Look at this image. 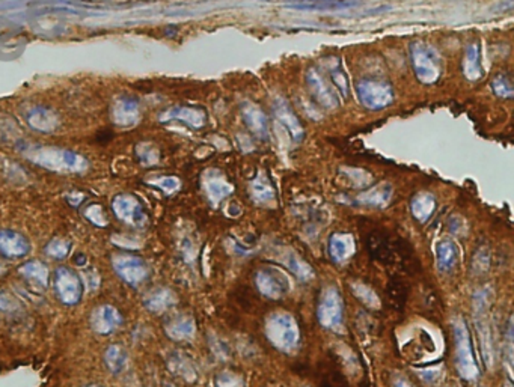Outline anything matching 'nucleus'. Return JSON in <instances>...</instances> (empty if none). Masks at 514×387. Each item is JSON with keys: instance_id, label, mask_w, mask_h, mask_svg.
<instances>
[{"instance_id": "20e7f679", "label": "nucleus", "mask_w": 514, "mask_h": 387, "mask_svg": "<svg viewBox=\"0 0 514 387\" xmlns=\"http://www.w3.org/2000/svg\"><path fill=\"white\" fill-rule=\"evenodd\" d=\"M269 336L284 350H290L299 341V329L291 316L275 315L269 324Z\"/></svg>"}, {"instance_id": "2eb2a0df", "label": "nucleus", "mask_w": 514, "mask_h": 387, "mask_svg": "<svg viewBox=\"0 0 514 387\" xmlns=\"http://www.w3.org/2000/svg\"><path fill=\"white\" fill-rule=\"evenodd\" d=\"M457 262V247L451 241H442L438 246V267L440 272H450Z\"/></svg>"}, {"instance_id": "9b49d317", "label": "nucleus", "mask_w": 514, "mask_h": 387, "mask_svg": "<svg viewBox=\"0 0 514 387\" xmlns=\"http://www.w3.org/2000/svg\"><path fill=\"white\" fill-rule=\"evenodd\" d=\"M166 335L174 341H186L190 339L195 335V323L190 316H176L165 325Z\"/></svg>"}, {"instance_id": "0eeeda50", "label": "nucleus", "mask_w": 514, "mask_h": 387, "mask_svg": "<svg viewBox=\"0 0 514 387\" xmlns=\"http://www.w3.org/2000/svg\"><path fill=\"white\" fill-rule=\"evenodd\" d=\"M320 323L329 329H333L341 324L342 321V303L341 297L335 290H328L323 295V300L320 303L319 309Z\"/></svg>"}, {"instance_id": "bb28decb", "label": "nucleus", "mask_w": 514, "mask_h": 387, "mask_svg": "<svg viewBox=\"0 0 514 387\" xmlns=\"http://www.w3.org/2000/svg\"><path fill=\"white\" fill-rule=\"evenodd\" d=\"M163 387H175L172 383H163Z\"/></svg>"}, {"instance_id": "a878e982", "label": "nucleus", "mask_w": 514, "mask_h": 387, "mask_svg": "<svg viewBox=\"0 0 514 387\" xmlns=\"http://www.w3.org/2000/svg\"><path fill=\"white\" fill-rule=\"evenodd\" d=\"M5 272V267H4V264L2 262H0V274H2Z\"/></svg>"}, {"instance_id": "f257e3e1", "label": "nucleus", "mask_w": 514, "mask_h": 387, "mask_svg": "<svg viewBox=\"0 0 514 387\" xmlns=\"http://www.w3.org/2000/svg\"><path fill=\"white\" fill-rule=\"evenodd\" d=\"M365 244L373 260L384 265H392L397 260L403 262L404 269H410V265L415 264V256L409 246L398 238H392L387 232L373 231L368 234Z\"/></svg>"}, {"instance_id": "4be33fe9", "label": "nucleus", "mask_w": 514, "mask_h": 387, "mask_svg": "<svg viewBox=\"0 0 514 387\" xmlns=\"http://www.w3.org/2000/svg\"><path fill=\"white\" fill-rule=\"evenodd\" d=\"M85 281H86V285L89 286V290H91V291H95V290H98V288H100V276L97 274V272H94V269L88 270L85 273Z\"/></svg>"}, {"instance_id": "1a4fd4ad", "label": "nucleus", "mask_w": 514, "mask_h": 387, "mask_svg": "<svg viewBox=\"0 0 514 387\" xmlns=\"http://www.w3.org/2000/svg\"><path fill=\"white\" fill-rule=\"evenodd\" d=\"M256 283L260 291L267 297H281L289 290V282L279 272L276 270H263L256 274Z\"/></svg>"}, {"instance_id": "f3484780", "label": "nucleus", "mask_w": 514, "mask_h": 387, "mask_svg": "<svg viewBox=\"0 0 514 387\" xmlns=\"http://www.w3.org/2000/svg\"><path fill=\"white\" fill-rule=\"evenodd\" d=\"M71 252V243L64 238H55L46 247V255L55 258V260H64Z\"/></svg>"}, {"instance_id": "7ed1b4c3", "label": "nucleus", "mask_w": 514, "mask_h": 387, "mask_svg": "<svg viewBox=\"0 0 514 387\" xmlns=\"http://www.w3.org/2000/svg\"><path fill=\"white\" fill-rule=\"evenodd\" d=\"M112 267L118 277L130 286H139L150 274L146 262L134 255H115Z\"/></svg>"}, {"instance_id": "5701e85b", "label": "nucleus", "mask_w": 514, "mask_h": 387, "mask_svg": "<svg viewBox=\"0 0 514 387\" xmlns=\"http://www.w3.org/2000/svg\"><path fill=\"white\" fill-rule=\"evenodd\" d=\"M112 137H113V133H112L111 130H109V128H104V130H102V132H98V133H97L95 141H97V143L106 145V143H109V142L112 141Z\"/></svg>"}, {"instance_id": "39448f33", "label": "nucleus", "mask_w": 514, "mask_h": 387, "mask_svg": "<svg viewBox=\"0 0 514 387\" xmlns=\"http://www.w3.org/2000/svg\"><path fill=\"white\" fill-rule=\"evenodd\" d=\"M124 323L123 314L112 304H102L91 314V327L98 335H111L120 329Z\"/></svg>"}, {"instance_id": "cd10ccee", "label": "nucleus", "mask_w": 514, "mask_h": 387, "mask_svg": "<svg viewBox=\"0 0 514 387\" xmlns=\"http://www.w3.org/2000/svg\"><path fill=\"white\" fill-rule=\"evenodd\" d=\"M85 387H103L100 384H89V386H85Z\"/></svg>"}, {"instance_id": "6ab92c4d", "label": "nucleus", "mask_w": 514, "mask_h": 387, "mask_svg": "<svg viewBox=\"0 0 514 387\" xmlns=\"http://www.w3.org/2000/svg\"><path fill=\"white\" fill-rule=\"evenodd\" d=\"M320 387H349L345 377L337 371V370H329L321 375Z\"/></svg>"}, {"instance_id": "412c9836", "label": "nucleus", "mask_w": 514, "mask_h": 387, "mask_svg": "<svg viewBox=\"0 0 514 387\" xmlns=\"http://www.w3.org/2000/svg\"><path fill=\"white\" fill-rule=\"evenodd\" d=\"M18 309V303L14 297L5 290H0V311L11 314Z\"/></svg>"}, {"instance_id": "393cba45", "label": "nucleus", "mask_w": 514, "mask_h": 387, "mask_svg": "<svg viewBox=\"0 0 514 387\" xmlns=\"http://www.w3.org/2000/svg\"><path fill=\"white\" fill-rule=\"evenodd\" d=\"M395 387H410L408 383H404V381H397V383H395Z\"/></svg>"}, {"instance_id": "a211bd4d", "label": "nucleus", "mask_w": 514, "mask_h": 387, "mask_svg": "<svg viewBox=\"0 0 514 387\" xmlns=\"http://www.w3.org/2000/svg\"><path fill=\"white\" fill-rule=\"evenodd\" d=\"M169 368L178 374L184 377L186 380H193L195 379V371L190 366V363L187 362L186 357L183 356H178V354H172L171 359H169Z\"/></svg>"}, {"instance_id": "4468645a", "label": "nucleus", "mask_w": 514, "mask_h": 387, "mask_svg": "<svg viewBox=\"0 0 514 387\" xmlns=\"http://www.w3.org/2000/svg\"><path fill=\"white\" fill-rule=\"evenodd\" d=\"M408 293H409L408 285H404L401 279H398V277L391 279V282L388 283L387 297L388 303L394 311H403L404 304L408 302Z\"/></svg>"}, {"instance_id": "b1692460", "label": "nucleus", "mask_w": 514, "mask_h": 387, "mask_svg": "<svg viewBox=\"0 0 514 387\" xmlns=\"http://www.w3.org/2000/svg\"><path fill=\"white\" fill-rule=\"evenodd\" d=\"M74 261H76V265H78V267H83V265H86V262H88V260H86V256H85V255H77Z\"/></svg>"}, {"instance_id": "dca6fc26", "label": "nucleus", "mask_w": 514, "mask_h": 387, "mask_svg": "<svg viewBox=\"0 0 514 387\" xmlns=\"http://www.w3.org/2000/svg\"><path fill=\"white\" fill-rule=\"evenodd\" d=\"M115 210L116 214L121 217V219L127 220L128 223L133 225H139L142 222V214L136 210L134 202L132 201H120L115 204Z\"/></svg>"}, {"instance_id": "9d476101", "label": "nucleus", "mask_w": 514, "mask_h": 387, "mask_svg": "<svg viewBox=\"0 0 514 387\" xmlns=\"http://www.w3.org/2000/svg\"><path fill=\"white\" fill-rule=\"evenodd\" d=\"M176 303V297L174 294V291H171L169 288H154V290L148 291L144 297V306L145 309H148L150 312L154 314H162Z\"/></svg>"}, {"instance_id": "6e6552de", "label": "nucleus", "mask_w": 514, "mask_h": 387, "mask_svg": "<svg viewBox=\"0 0 514 387\" xmlns=\"http://www.w3.org/2000/svg\"><path fill=\"white\" fill-rule=\"evenodd\" d=\"M31 252V246L23 235L18 232L2 230L0 231V253L6 258H22Z\"/></svg>"}, {"instance_id": "423d86ee", "label": "nucleus", "mask_w": 514, "mask_h": 387, "mask_svg": "<svg viewBox=\"0 0 514 387\" xmlns=\"http://www.w3.org/2000/svg\"><path fill=\"white\" fill-rule=\"evenodd\" d=\"M456 345H457V365L459 371L466 379H472L477 374L475 363H473V356L469 344L468 329L463 323H459L456 327Z\"/></svg>"}, {"instance_id": "f8f14e48", "label": "nucleus", "mask_w": 514, "mask_h": 387, "mask_svg": "<svg viewBox=\"0 0 514 387\" xmlns=\"http://www.w3.org/2000/svg\"><path fill=\"white\" fill-rule=\"evenodd\" d=\"M128 354L121 345H109L104 351V365L109 372L120 375L127 370Z\"/></svg>"}, {"instance_id": "f03ea898", "label": "nucleus", "mask_w": 514, "mask_h": 387, "mask_svg": "<svg viewBox=\"0 0 514 387\" xmlns=\"http://www.w3.org/2000/svg\"><path fill=\"white\" fill-rule=\"evenodd\" d=\"M55 291L59 302L65 306H76L82 300L83 282L74 270L59 267L55 272Z\"/></svg>"}, {"instance_id": "aec40b11", "label": "nucleus", "mask_w": 514, "mask_h": 387, "mask_svg": "<svg viewBox=\"0 0 514 387\" xmlns=\"http://www.w3.org/2000/svg\"><path fill=\"white\" fill-rule=\"evenodd\" d=\"M347 253H349L347 240L342 237H333L331 240V255L333 256V260L341 261L347 256Z\"/></svg>"}, {"instance_id": "ddd939ff", "label": "nucleus", "mask_w": 514, "mask_h": 387, "mask_svg": "<svg viewBox=\"0 0 514 387\" xmlns=\"http://www.w3.org/2000/svg\"><path fill=\"white\" fill-rule=\"evenodd\" d=\"M20 274L32 283L46 288L48 285V269L41 261H27L18 269Z\"/></svg>"}]
</instances>
